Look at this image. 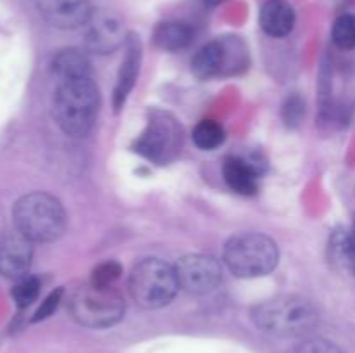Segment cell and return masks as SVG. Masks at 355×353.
<instances>
[{"mask_svg": "<svg viewBox=\"0 0 355 353\" xmlns=\"http://www.w3.org/2000/svg\"><path fill=\"white\" fill-rule=\"evenodd\" d=\"M101 96L92 78L58 82L52 97V114L69 137H85L96 125Z\"/></svg>", "mask_w": 355, "mask_h": 353, "instance_id": "obj_1", "label": "cell"}, {"mask_svg": "<svg viewBox=\"0 0 355 353\" xmlns=\"http://www.w3.org/2000/svg\"><path fill=\"white\" fill-rule=\"evenodd\" d=\"M253 324L277 338H300L314 331L319 315L314 305L302 296L283 294L253 307Z\"/></svg>", "mask_w": 355, "mask_h": 353, "instance_id": "obj_2", "label": "cell"}, {"mask_svg": "<svg viewBox=\"0 0 355 353\" xmlns=\"http://www.w3.org/2000/svg\"><path fill=\"white\" fill-rule=\"evenodd\" d=\"M14 225L31 242H54L66 230V211L54 196L30 192L21 197L12 210Z\"/></svg>", "mask_w": 355, "mask_h": 353, "instance_id": "obj_3", "label": "cell"}, {"mask_svg": "<svg viewBox=\"0 0 355 353\" xmlns=\"http://www.w3.org/2000/svg\"><path fill=\"white\" fill-rule=\"evenodd\" d=\"M224 262L241 279H253L272 272L279 262V249L270 237L255 232L236 234L225 242Z\"/></svg>", "mask_w": 355, "mask_h": 353, "instance_id": "obj_4", "label": "cell"}, {"mask_svg": "<svg viewBox=\"0 0 355 353\" xmlns=\"http://www.w3.org/2000/svg\"><path fill=\"white\" fill-rule=\"evenodd\" d=\"M68 310L83 327L104 329L118 324L125 315V300L114 287L82 284L69 293Z\"/></svg>", "mask_w": 355, "mask_h": 353, "instance_id": "obj_5", "label": "cell"}, {"mask_svg": "<svg viewBox=\"0 0 355 353\" xmlns=\"http://www.w3.org/2000/svg\"><path fill=\"white\" fill-rule=\"evenodd\" d=\"M128 289L135 303L146 310L166 307L180 289L175 266L158 258L142 260L132 270Z\"/></svg>", "mask_w": 355, "mask_h": 353, "instance_id": "obj_6", "label": "cell"}, {"mask_svg": "<svg viewBox=\"0 0 355 353\" xmlns=\"http://www.w3.org/2000/svg\"><path fill=\"white\" fill-rule=\"evenodd\" d=\"M180 144L182 132L179 123L168 113L153 111L148 127L135 141L134 151L158 165H165L179 154Z\"/></svg>", "mask_w": 355, "mask_h": 353, "instance_id": "obj_7", "label": "cell"}, {"mask_svg": "<svg viewBox=\"0 0 355 353\" xmlns=\"http://www.w3.org/2000/svg\"><path fill=\"white\" fill-rule=\"evenodd\" d=\"M177 280L180 289L194 296H205L210 294L222 282V266L214 256L194 255L182 256L175 265Z\"/></svg>", "mask_w": 355, "mask_h": 353, "instance_id": "obj_8", "label": "cell"}, {"mask_svg": "<svg viewBox=\"0 0 355 353\" xmlns=\"http://www.w3.org/2000/svg\"><path fill=\"white\" fill-rule=\"evenodd\" d=\"M85 47L94 54H111L127 42L123 21L120 16L106 9L92 10L87 23L83 24Z\"/></svg>", "mask_w": 355, "mask_h": 353, "instance_id": "obj_9", "label": "cell"}, {"mask_svg": "<svg viewBox=\"0 0 355 353\" xmlns=\"http://www.w3.org/2000/svg\"><path fill=\"white\" fill-rule=\"evenodd\" d=\"M40 16L59 30H76L92 14L89 0H35Z\"/></svg>", "mask_w": 355, "mask_h": 353, "instance_id": "obj_10", "label": "cell"}, {"mask_svg": "<svg viewBox=\"0 0 355 353\" xmlns=\"http://www.w3.org/2000/svg\"><path fill=\"white\" fill-rule=\"evenodd\" d=\"M33 260V242L19 232L0 239V275L21 279L28 273Z\"/></svg>", "mask_w": 355, "mask_h": 353, "instance_id": "obj_11", "label": "cell"}, {"mask_svg": "<svg viewBox=\"0 0 355 353\" xmlns=\"http://www.w3.org/2000/svg\"><path fill=\"white\" fill-rule=\"evenodd\" d=\"M141 40H139V37L130 33L127 37V42H125V54L123 59H121L120 69H118L116 85H114L113 92V106L116 111H120L125 106L132 89H134L135 80L139 76V69H141Z\"/></svg>", "mask_w": 355, "mask_h": 353, "instance_id": "obj_12", "label": "cell"}, {"mask_svg": "<svg viewBox=\"0 0 355 353\" xmlns=\"http://www.w3.org/2000/svg\"><path fill=\"white\" fill-rule=\"evenodd\" d=\"M229 52L231 48L224 40L208 42L194 54L193 61H191L193 73L201 80H210L218 75H224L231 62Z\"/></svg>", "mask_w": 355, "mask_h": 353, "instance_id": "obj_13", "label": "cell"}, {"mask_svg": "<svg viewBox=\"0 0 355 353\" xmlns=\"http://www.w3.org/2000/svg\"><path fill=\"white\" fill-rule=\"evenodd\" d=\"M295 21V10L286 0H267L260 9V26L269 37H288L293 31Z\"/></svg>", "mask_w": 355, "mask_h": 353, "instance_id": "obj_14", "label": "cell"}, {"mask_svg": "<svg viewBox=\"0 0 355 353\" xmlns=\"http://www.w3.org/2000/svg\"><path fill=\"white\" fill-rule=\"evenodd\" d=\"M222 173L227 185L241 196H253L259 190L260 170L252 161L243 158H227Z\"/></svg>", "mask_w": 355, "mask_h": 353, "instance_id": "obj_15", "label": "cell"}, {"mask_svg": "<svg viewBox=\"0 0 355 353\" xmlns=\"http://www.w3.org/2000/svg\"><path fill=\"white\" fill-rule=\"evenodd\" d=\"M52 75L55 76L58 82L92 78L89 57L85 52L78 51V48H64L52 61Z\"/></svg>", "mask_w": 355, "mask_h": 353, "instance_id": "obj_16", "label": "cell"}, {"mask_svg": "<svg viewBox=\"0 0 355 353\" xmlns=\"http://www.w3.org/2000/svg\"><path fill=\"white\" fill-rule=\"evenodd\" d=\"M153 38L156 47L162 51L177 52L193 44L194 30L184 21H165L156 26Z\"/></svg>", "mask_w": 355, "mask_h": 353, "instance_id": "obj_17", "label": "cell"}, {"mask_svg": "<svg viewBox=\"0 0 355 353\" xmlns=\"http://www.w3.org/2000/svg\"><path fill=\"white\" fill-rule=\"evenodd\" d=\"M329 260L336 269L355 277V225L350 230H336L331 235Z\"/></svg>", "mask_w": 355, "mask_h": 353, "instance_id": "obj_18", "label": "cell"}, {"mask_svg": "<svg viewBox=\"0 0 355 353\" xmlns=\"http://www.w3.org/2000/svg\"><path fill=\"white\" fill-rule=\"evenodd\" d=\"M225 138V132L222 125L214 120H203L194 127L193 141L203 151H214L218 145H222Z\"/></svg>", "mask_w": 355, "mask_h": 353, "instance_id": "obj_19", "label": "cell"}, {"mask_svg": "<svg viewBox=\"0 0 355 353\" xmlns=\"http://www.w3.org/2000/svg\"><path fill=\"white\" fill-rule=\"evenodd\" d=\"M333 42L342 51L355 48V14H343L333 24Z\"/></svg>", "mask_w": 355, "mask_h": 353, "instance_id": "obj_20", "label": "cell"}, {"mask_svg": "<svg viewBox=\"0 0 355 353\" xmlns=\"http://www.w3.org/2000/svg\"><path fill=\"white\" fill-rule=\"evenodd\" d=\"M40 293V282L37 277L24 275L17 279L16 286L12 287V298L19 308H26L33 303Z\"/></svg>", "mask_w": 355, "mask_h": 353, "instance_id": "obj_21", "label": "cell"}, {"mask_svg": "<svg viewBox=\"0 0 355 353\" xmlns=\"http://www.w3.org/2000/svg\"><path fill=\"white\" fill-rule=\"evenodd\" d=\"M121 275V265L116 262H104L99 263L96 269L92 270L90 275V282L94 286L101 287H113V284L120 279Z\"/></svg>", "mask_w": 355, "mask_h": 353, "instance_id": "obj_22", "label": "cell"}, {"mask_svg": "<svg viewBox=\"0 0 355 353\" xmlns=\"http://www.w3.org/2000/svg\"><path fill=\"white\" fill-rule=\"evenodd\" d=\"M305 114V102L302 100V97L291 96L288 97L286 102L283 107V118L286 121L288 127H297L302 121Z\"/></svg>", "mask_w": 355, "mask_h": 353, "instance_id": "obj_23", "label": "cell"}, {"mask_svg": "<svg viewBox=\"0 0 355 353\" xmlns=\"http://www.w3.org/2000/svg\"><path fill=\"white\" fill-rule=\"evenodd\" d=\"M295 353H347L345 350L340 348L335 343L328 341V339L322 338H314L307 339L302 345H298L297 352Z\"/></svg>", "mask_w": 355, "mask_h": 353, "instance_id": "obj_24", "label": "cell"}, {"mask_svg": "<svg viewBox=\"0 0 355 353\" xmlns=\"http://www.w3.org/2000/svg\"><path fill=\"white\" fill-rule=\"evenodd\" d=\"M62 294H64V291L59 287V289L52 291L51 294H49L47 298H45L44 301H42V305L38 307V310L35 311L33 318L31 320L33 322H40V320H45V318H49L51 315H54V311L58 310L59 303H61L62 300Z\"/></svg>", "mask_w": 355, "mask_h": 353, "instance_id": "obj_25", "label": "cell"}, {"mask_svg": "<svg viewBox=\"0 0 355 353\" xmlns=\"http://www.w3.org/2000/svg\"><path fill=\"white\" fill-rule=\"evenodd\" d=\"M205 3H208V6H218V3H222L224 0H203Z\"/></svg>", "mask_w": 355, "mask_h": 353, "instance_id": "obj_26", "label": "cell"}]
</instances>
